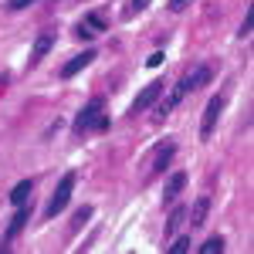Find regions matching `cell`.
Listing matches in <instances>:
<instances>
[{
	"label": "cell",
	"mask_w": 254,
	"mask_h": 254,
	"mask_svg": "<svg viewBox=\"0 0 254 254\" xmlns=\"http://www.w3.org/2000/svg\"><path fill=\"white\" fill-rule=\"evenodd\" d=\"M159 95H163V81H149V85H146V88H142V92L132 98V105H129V116H139L142 109H149V105H153Z\"/></svg>",
	"instance_id": "5"
},
{
	"label": "cell",
	"mask_w": 254,
	"mask_h": 254,
	"mask_svg": "<svg viewBox=\"0 0 254 254\" xmlns=\"http://www.w3.org/2000/svg\"><path fill=\"white\" fill-rule=\"evenodd\" d=\"M224 105H227V98H224V95H214L210 102H207V109H203V126H200L203 139L214 136V126H217V119H220V112H224Z\"/></svg>",
	"instance_id": "4"
},
{
	"label": "cell",
	"mask_w": 254,
	"mask_h": 254,
	"mask_svg": "<svg viewBox=\"0 0 254 254\" xmlns=\"http://www.w3.org/2000/svg\"><path fill=\"white\" fill-rule=\"evenodd\" d=\"M55 48V34L51 31H44V34H38V41H34V51H31V64H38L48 51Z\"/></svg>",
	"instance_id": "9"
},
{
	"label": "cell",
	"mask_w": 254,
	"mask_h": 254,
	"mask_svg": "<svg viewBox=\"0 0 254 254\" xmlns=\"http://www.w3.org/2000/svg\"><path fill=\"white\" fill-rule=\"evenodd\" d=\"M146 64H149V68H159V64H163V51H153V55L146 58Z\"/></svg>",
	"instance_id": "21"
},
{
	"label": "cell",
	"mask_w": 254,
	"mask_h": 254,
	"mask_svg": "<svg viewBox=\"0 0 254 254\" xmlns=\"http://www.w3.org/2000/svg\"><path fill=\"white\" fill-rule=\"evenodd\" d=\"M173 153H176V146L173 142H163V146H156V149H153V170H166V166H170V159H173Z\"/></svg>",
	"instance_id": "10"
},
{
	"label": "cell",
	"mask_w": 254,
	"mask_h": 254,
	"mask_svg": "<svg viewBox=\"0 0 254 254\" xmlns=\"http://www.w3.org/2000/svg\"><path fill=\"white\" fill-rule=\"evenodd\" d=\"M27 217H31V210H27V207L20 203V210L14 214V220H10V227H7V237H3V244H0L3 251H7V244H10V241H14V237H17L20 231H24V224H27Z\"/></svg>",
	"instance_id": "7"
},
{
	"label": "cell",
	"mask_w": 254,
	"mask_h": 254,
	"mask_svg": "<svg viewBox=\"0 0 254 254\" xmlns=\"http://www.w3.org/2000/svg\"><path fill=\"white\" fill-rule=\"evenodd\" d=\"M109 126L112 122L105 119V98H92L78 112V119H75V132L78 136H85V132H105Z\"/></svg>",
	"instance_id": "2"
},
{
	"label": "cell",
	"mask_w": 254,
	"mask_h": 254,
	"mask_svg": "<svg viewBox=\"0 0 254 254\" xmlns=\"http://www.w3.org/2000/svg\"><path fill=\"white\" fill-rule=\"evenodd\" d=\"M71 190H75V173H64L58 183V190L51 193V200H48V210L44 214L48 217H58L64 207H68V200H71Z\"/></svg>",
	"instance_id": "3"
},
{
	"label": "cell",
	"mask_w": 254,
	"mask_h": 254,
	"mask_svg": "<svg viewBox=\"0 0 254 254\" xmlns=\"http://www.w3.org/2000/svg\"><path fill=\"white\" fill-rule=\"evenodd\" d=\"M85 24H88L92 31H105V17H102V14H88V17H85Z\"/></svg>",
	"instance_id": "17"
},
{
	"label": "cell",
	"mask_w": 254,
	"mask_h": 254,
	"mask_svg": "<svg viewBox=\"0 0 254 254\" xmlns=\"http://www.w3.org/2000/svg\"><path fill=\"white\" fill-rule=\"evenodd\" d=\"M95 48H88V51H81V55H75V58L68 61V64H64V68H61V78H75V75H78L81 68H88V64H92V61H95Z\"/></svg>",
	"instance_id": "6"
},
{
	"label": "cell",
	"mask_w": 254,
	"mask_h": 254,
	"mask_svg": "<svg viewBox=\"0 0 254 254\" xmlns=\"http://www.w3.org/2000/svg\"><path fill=\"white\" fill-rule=\"evenodd\" d=\"M183 217H187V207H176L173 214H170V220H166V231H170V234H173L176 227L183 224Z\"/></svg>",
	"instance_id": "14"
},
{
	"label": "cell",
	"mask_w": 254,
	"mask_h": 254,
	"mask_svg": "<svg viewBox=\"0 0 254 254\" xmlns=\"http://www.w3.org/2000/svg\"><path fill=\"white\" fill-rule=\"evenodd\" d=\"M187 187V173H173L170 176V183H166V190H163V203H173L176 193Z\"/></svg>",
	"instance_id": "11"
},
{
	"label": "cell",
	"mask_w": 254,
	"mask_h": 254,
	"mask_svg": "<svg viewBox=\"0 0 254 254\" xmlns=\"http://www.w3.org/2000/svg\"><path fill=\"white\" fill-rule=\"evenodd\" d=\"M224 251V237L214 234V237H207L203 244H200V254H220Z\"/></svg>",
	"instance_id": "13"
},
{
	"label": "cell",
	"mask_w": 254,
	"mask_h": 254,
	"mask_svg": "<svg viewBox=\"0 0 254 254\" xmlns=\"http://www.w3.org/2000/svg\"><path fill=\"white\" fill-rule=\"evenodd\" d=\"M187 3H190V0H170V7H173V10H183Z\"/></svg>",
	"instance_id": "22"
},
{
	"label": "cell",
	"mask_w": 254,
	"mask_h": 254,
	"mask_svg": "<svg viewBox=\"0 0 254 254\" xmlns=\"http://www.w3.org/2000/svg\"><path fill=\"white\" fill-rule=\"evenodd\" d=\"M146 3H149V0H132V10H136V14H139V10H146Z\"/></svg>",
	"instance_id": "23"
},
{
	"label": "cell",
	"mask_w": 254,
	"mask_h": 254,
	"mask_svg": "<svg viewBox=\"0 0 254 254\" xmlns=\"http://www.w3.org/2000/svg\"><path fill=\"white\" fill-rule=\"evenodd\" d=\"M75 34H78V41H92V34H95V31H92V27H88V24L81 20L78 27H75Z\"/></svg>",
	"instance_id": "19"
},
{
	"label": "cell",
	"mask_w": 254,
	"mask_h": 254,
	"mask_svg": "<svg viewBox=\"0 0 254 254\" xmlns=\"http://www.w3.org/2000/svg\"><path fill=\"white\" fill-rule=\"evenodd\" d=\"M187 214H190V227H203L207 214H210V196H200L193 203V210H187Z\"/></svg>",
	"instance_id": "8"
},
{
	"label": "cell",
	"mask_w": 254,
	"mask_h": 254,
	"mask_svg": "<svg viewBox=\"0 0 254 254\" xmlns=\"http://www.w3.org/2000/svg\"><path fill=\"white\" fill-rule=\"evenodd\" d=\"M190 251V237H176V244H170V254H183Z\"/></svg>",
	"instance_id": "18"
},
{
	"label": "cell",
	"mask_w": 254,
	"mask_h": 254,
	"mask_svg": "<svg viewBox=\"0 0 254 254\" xmlns=\"http://www.w3.org/2000/svg\"><path fill=\"white\" fill-rule=\"evenodd\" d=\"M88 217H92V203H85V207H78V210H75V220H71V227L78 231V227L85 224V220H88Z\"/></svg>",
	"instance_id": "15"
},
{
	"label": "cell",
	"mask_w": 254,
	"mask_h": 254,
	"mask_svg": "<svg viewBox=\"0 0 254 254\" xmlns=\"http://www.w3.org/2000/svg\"><path fill=\"white\" fill-rule=\"evenodd\" d=\"M207 81H210V68H207V64H200V68H193V71H187L183 78L176 81V88L170 92V98H166V102H163V105L156 109V119H166V116H170V112L176 109V105L183 102V98L190 95V92H196V88H203Z\"/></svg>",
	"instance_id": "1"
},
{
	"label": "cell",
	"mask_w": 254,
	"mask_h": 254,
	"mask_svg": "<svg viewBox=\"0 0 254 254\" xmlns=\"http://www.w3.org/2000/svg\"><path fill=\"white\" fill-rule=\"evenodd\" d=\"M31 190H34V180H20L17 187L10 190V203H14V207L27 203V200H31Z\"/></svg>",
	"instance_id": "12"
},
{
	"label": "cell",
	"mask_w": 254,
	"mask_h": 254,
	"mask_svg": "<svg viewBox=\"0 0 254 254\" xmlns=\"http://www.w3.org/2000/svg\"><path fill=\"white\" fill-rule=\"evenodd\" d=\"M251 27H254V10H248V14H244V24H241V31H237V38H248Z\"/></svg>",
	"instance_id": "16"
},
{
	"label": "cell",
	"mask_w": 254,
	"mask_h": 254,
	"mask_svg": "<svg viewBox=\"0 0 254 254\" xmlns=\"http://www.w3.org/2000/svg\"><path fill=\"white\" fill-rule=\"evenodd\" d=\"M34 0H7V10H24V7H31Z\"/></svg>",
	"instance_id": "20"
}]
</instances>
